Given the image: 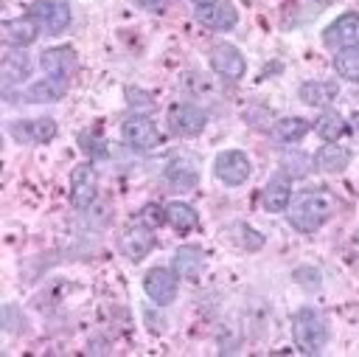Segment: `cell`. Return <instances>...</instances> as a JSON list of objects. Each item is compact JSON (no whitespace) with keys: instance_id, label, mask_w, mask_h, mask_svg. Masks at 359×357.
<instances>
[{"instance_id":"obj_1","label":"cell","mask_w":359,"mask_h":357,"mask_svg":"<svg viewBox=\"0 0 359 357\" xmlns=\"http://www.w3.org/2000/svg\"><path fill=\"white\" fill-rule=\"evenodd\" d=\"M337 208V200L331 191L325 188H309V191H300L292 197L289 202V225L300 233H311L317 231Z\"/></svg>"},{"instance_id":"obj_2","label":"cell","mask_w":359,"mask_h":357,"mask_svg":"<svg viewBox=\"0 0 359 357\" xmlns=\"http://www.w3.org/2000/svg\"><path fill=\"white\" fill-rule=\"evenodd\" d=\"M292 337L306 354H317L328 340V323L317 309H300L292 318Z\"/></svg>"},{"instance_id":"obj_3","label":"cell","mask_w":359,"mask_h":357,"mask_svg":"<svg viewBox=\"0 0 359 357\" xmlns=\"http://www.w3.org/2000/svg\"><path fill=\"white\" fill-rule=\"evenodd\" d=\"M323 42L331 51H353V48H359V14L356 11L339 14L331 25H325Z\"/></svg>"},{"instance_id":"obj_4","label":"cell","mask_w":359,"mask_h":357,"mask_svg":"<svg viewBox=\"0 0 359 357\" xmlns=\"http://www.w3.org/2000/svg\"><path fill=\"white\" fill-rule=\"evenodd\" d=\"M28 17L36 20L50 37H56L70 25V6L67 0H34Z\"/></svg>"},{"instance_id":"obj_5","label":"cell","mask_w":359,"mask_h":357,"mask_svg":"<svg viewBox=\"0 0 359 357\" xmlns=\"http://www.w3.org/2000/svg\"><path fill=\"white\" fill-rule=\"evenodd\" d=\"M213 174L224 183V186H241L247 183V177L252 174V163L241 149H227L219 152L213 160Z\"/></svg>"},{"instance_id":"obj_6","label":"cell","mask_w":359,"mask_h":357,"mask_svg":"<svg viewBox=\"0 0 359 357\" xmlns=\"http://www.w3.org/2000/svg\"><path fill=\"white\" fill-rule=\"evenodd\" d=\"M177 278L180 275L171 267H151L143 278V290L157 306H168L177 298Z\"/></svg>"},{"instance_id":"obj_7","label":"cell","mask_w":359,"mask_h":357,"mask_svg":"<svg viewBox=\"0 0 359 357\" xmlns=\"http://www.w3.org/2000/svg\"><path fill=\"white\" fill-rule=\"evenodd\" d=\"M194 17H196L199 25L213 28V31H230V28H236V22H238V11H236V6L227 3V0H210V3L196 6Z\"/></svg>"},{"instance_id":"obj_8","label":"cell","mask_w":359,"mask_h":357,"mask_svg":"<svg viewBox=\"0 0 359 357\" xmlns=\"http://www.w3.org/2000/svg\"><path fill=\"white\" fill-rule=\"evenodd\" d=\"M210 67L224 79V82H238L244 73H247V59L244 53L230 45V42H222L210 51Z\"/></svg>"},{"instance_id":"obj_9","label":"cell","mask_w":359,"mask_h":357,"mask_svg":"<svg viewBox=\"0 0 359 357\" xmlns=\"http://www.w3.org/2000/svg\"><path fill=\"white\" fill-rule=\"evenodd\" d=\"M98 194V177H95V169L90 163H79L73 171H70V202L73 208L84 211L93 205Z\"/></svg>"},{"instance_id":"obj_10","label":"cell","mask_w":359,"mask_h":357,"mask_svg":"<svg viewBox=\"0 0 359 357\" xmlns=\"http://www.w3.org/2000/svg\"><path fill=\"white\" fill-rule=\"evenodd\" d=\"M121 132L132 149H154L160 143V129L149 115H129L123 121Z\"/></svg>"},{"instance_id":"obj_11","label":"cell","mask_w":359,"mask_h":357,"mask_svg":"<svg viewBox=\"0 0 359 357\" xmlns=\"http://www.w3.org/2000/svg\"><path fill=\"white\" fill-rule=\"evenodd\" d=\"M208 124V112L196 104H174L168 110V126L177 132V135H199Z\"/></svg>"},{"instance_id":"obj_12","label":"cell","mask_w":359,"mask_h":357,"mask_svg":"<svg viewBox=\"0 0 359 357\" xmlns=\"http://www.w3.org/2000/svg\"><path fill=\"white\" fill-rule=\"evenodd\" d=\"M39 67L45 70V76L67 82L73 76V70H76V51L67 48V45L48 48V51L39 53Z\"/></svg>"},{"instance_id":"obj_13","label":"cell","mask_w":359,"mask_h":357,"mask_svg":"<svg viewBox=\"0 0 359 357\" xmlns=\"http://www.w3.org/2000/svg\"><path fill=\"white\" fill-rule=\"evenodd\" d=\"M8 132L20 143H48L56 135V121L53 118H31V121H11Z\"/></svg>"},{"instance_id":"obj_14","label":"cell","mask_w":359,"mask_h":357,"mask_svg":"<svg viewBox=\"0 0 359 357\" xmlns=\"http://www.w3.org/2000/svg\"><path fill=\"white\" fill-rule=\"evenodd\" d=\"M151 247H154V228H149L143 222H137V225H132V228H126L121 233V250L132 261L146 259Z\"/></svg>"},{"instance_id":"obj_15","label":"cell","mask_w":359,"mask_h":357,"mask_svg":"<svg viewBox=\"0 0 359 357\" xmlns=\"http://www.w3.org/2000/svg\"><path fill=\"white\" fill-rule=\"evenodd\" d=\"M261 202H264V211L269 214H280L289 208L292 202V183H289V174L286 171H278L269 177L264 194H261Z\"/></svg>"},{"instance_id":"obj_16","label":"cell","mask_w":359,"mask_h":357,"mask_svg":"<svg viewBox=\"0 0 359 357\" xmlns=\"http://www.w3.org/2000/svg\"><path fill=\"white\" fill-rule=\"evenodd\" d=\"M36 34H39V22L31 17H17L3 22V42L8 48H25L36 39Z\"/></svg>"},{"instance_id":"obj_17","label":"cell","mask_w":359,"mask_h":357,"mask_svg":"<svg viewBox=\"0 0 359 357\" xmlns=\"http://www.w3.org/2000/svg\"><path fill=\"white\" fill-rule=\"evenodd\" d=\"M348 160H351V152H348L345 146H339L337 141H334V143H325V146H320V149L314 152V166H317L320 171H325V174L342 171V169L348 166Z\"/></svg>"},{"instance_id":"obj_18","label":"cell","mask_w":359,"mask_h":357,"mask_svg":"<svg viewBox=\"0 0 359 357\" xmlns=\"http://www.w3.org/2000/svg\"><path fill=\"white\" fill-rule=\"evenodd\" d=\"M202 264H205V250L196 247V245H182V247L174 253V261H171V267H174L177 275H182V278H196L199 270H202Z\"/></svg>"},{"instance_id":"obj_19","label":"cell","mask_w":359,"mask_h":357,"mask_svg":"<svg viewBox=\"0 0 359 357\" xmlns=\"http://www.w3.org/2000/svg\"><path fill=\"white\" fill-rule=\"evenodd\" d=\"M65 96V82L62 79H42V82H34L20 98L28 101V104H50V101H59Z\"/></svg>"},{"instance_id":"obj_20","label":"cell","mask_w":359,"mask_h":357,"mask_svg":"<svg viewBox=\"0 0 359 357\" xmlns=\"http://www.w3.org/2000/svg\"><path fill=\"white\" fill-rule=\"evenodd\" d=\"M28 73H31L28 56H25L20 48H11V51L3 56V84H6V87H14V84L25 82Z\"/></svg>"},{"instance_id":"obj_21","label":"cell","mask_w":359,"mask_h":357,"mask_svg":"<svg viewBox=\"0 0 359 357\" xmlns=\"http://www.w3.org/2000/svg\"><path fill=\"white\" fill-rule=\"evenodd\" d=\"M196 169H194V163L191 160H185V157H174L171 163H168V169H165V180H168V186L174 188V191H188V188H194L196 186Z\"/></svg>"},{"instance_id":"obj_22","label":"cell","mask_w":359,"mask_h":357,"mask_svg":"<svg viewBox=\"0 0 359 357\" xmlns=\"http://www.w3.org/2000/svg\"><path fill=\"white\" fill-rule=\"evenodd\" d=\"M337 98L334 82H303L300 84V101L309 107H328Z\"/></svg>"},{"instance_id":"obj_23","label":"cell","mask_w":359,"mask_h":357,"mask_svg":"<svg viewBox=\"0 0 359 357\" xmlns=\"http://www.w3.org/2000/svg\"><path fill=\"white\" fill-rule=\"evenodd\" d=\"M165 216H168V225L180 233H188L199 225V214L188 205V202H168L165 205Z\"/></svg>"},{"instance_id":"obj_24","label":"cell","mask_w":359,"mask_h":357,"mask_svg":"<svg viewBox=\"0 0 359 357\" xmlns=\"http://www.w3.org/2000/svg\"><path fill=\"white\" fill-rule=\"evenodd\" d=\"M314 129H317V135H320L325 143H334V141H339V138L348 132V124H345V118H342L339 112L325 110V112L317 118Z\"/></svg>"},{"instance_id":"obj_25","label":"cell","mask_w":359,"mask_h":357,"mask_svg":"<svg viewBox=\"0 0 359 357\" xmlns=\"http://www.w3.org/2000/svg\"><path fill=\"white\" fill-rule=\"evenodd\" d=\"M306 132H309V121H303V118H280L275 126H272V138L278 141V143H294V141H300V138H306Z\"/></svg>"},{"instance_id":"obj_26","label":"cell","mask_w":359,"mask_h":357,"mask_svg":"<svg viewBox=\"0 0 359 357\" xmlns=\"http://www.w3.org/2000/svg\"><path fill=\"white\" fill-rule=\"evenodd\" d=\"M334 70H337L342 79L359 84V51H339V53L334 56Z\"/></svg>"},{"instance_id":"obj_27","label":"cell","mask_w":359,"mask_h":357,"mask_svg":"<svg viewBox=\"0 0 359 357\" xmlns=\"http://www.w3.org/2000/svg\"><path fill=\"white\" fill-rule=\"evenodd\" d=\"M311 166H314V160H309L306 155H286L283 157V171L289 177H306Z\"/></svg>"},{"instance_id":"obj_28","label":"cell","mask_w":359,"mask_h":357,"mask_svg":"<svg viewBox=\"0 0 359 357\" xmlns=\"http://www.w3.org/2000/svg\"><path fill=\"white\" fill-rule=\"evenodd\" d=\"M140 222H143V225H149V228H160L163 222H168L165 208H160L157 202H149V205L140 211Z\"/></svg>"},{"instance_id":"obj_29","label":"cell","mask_w":359,"mask_h":357,"mask_svg":"<svg viewBox=\"0 0 359 357\" xmlns=\"http://www.w3.org/2000/svg\"><path fill=\"white\" fill-rule=\"evenodd\" d=\"M236 231H238V236H241V247H247V250H258V247L264 245V236L255 233V231H250L247 225H236Z\"/></svg>"},{"instance_id":"obj_30","label":"cell","mask_w":359,"mask_h":357,"mask_svg":"<svg viewBox=\"0 0 359 357\" xmlns=\"http://www.w3.org/2000/svg\"><path fill=\"white\" fill-rule=\"evenodd\" d=\"M294 281H300V284H306V287H317V284H320V273L311 270V267H303V270L294 273Z\"/></svg>"},{"instance_id":"obj_31","label":"cell","mask_w":359,"mask_h":357,"mask_svg":"<svg viewBox=\"0 0 359 357\" xmlns=\"http://www.w3.org/2000/svg\"><path fill=\"white\" fill-rule=\"evenodd\" d=\"M137 3H140L143 8H160V6L165 3V0H137Z\"/></svg>"},{"instance_id":"obj_32","label":"cell","mask_w":359,"mask_h":357,"mask_svg":"<svg viewBox=\"0 0 359 357\" xmlns=\"http://www.w3.org/2000/svg\"><path fill=\"white\" fill-rule=\"evenodd\" d=\"M351 126H353V132H359V112H353V118H351Z\"/></svg>"},{"instance_id":"obj_33","label":"cell","mask_w":359,"mask_h":357,"mask_svg":"<svg viewBox=\"0 0 359 357\" xmlns=\"http://www.w3.org/2000/svg\"><path fill=\"white\" fill-rule=\"evenodd\" d=\"M194 3H196V6H202V3H210V0H194Z\"/></svg>"}]
</instances>
